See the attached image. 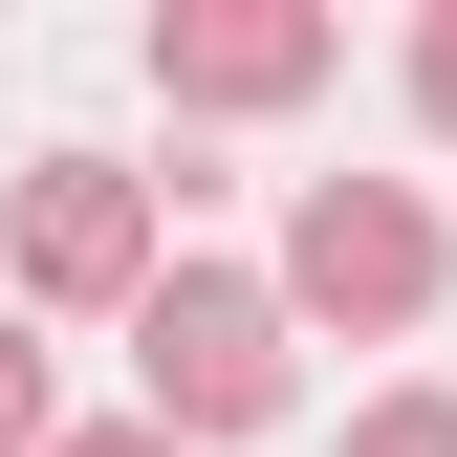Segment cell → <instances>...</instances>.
I'll list each match as a JSON object with an SVG mask.
<instances>
[{"instance_id": "1", "label": "cell", "mask_w": 457, "mask_h": 457, "mask_svg": "<svg viewBox=\"0 0 457 457\" xmlns=\"http://www.w3.org/2000/svg\"><path fill=\"white\" fill-rule=\"evenodd\" d=\"M283 349H305V327H283V283L262 262H175V283H153V305H131V414L153 436H262L283 414Z\"/></svg>"}, {"instance_id": "2", "label": "cell", "mask_w": 457, "mask_h": 457, "mask_svg": "<svg viewBox=\"0 0 457 457\" xmlns=\"http://www.w3.org/2000/svg\"><path fill=\"white\" fill-rule=\"evenodd\" d=\"M262 283H283V327H414L436 283H457V240H436V196H414V175H305Z\"/></svg>"}, {"instance_id": "3", "label": "cell", "mask_w": 457, "mask_h": 457, "mask_svg": "<svg viewBox=\"0 0 457 457\" xmlns=\"http://www.w3.org/2000/svg\"><path fill=\"white\" fill-rule=\"evenodd\" d=\"M0 262H22V327H44V305H109V327H131L153 283H175V240H153V175H131V153H22Z\"/></svg>"}, {"instance_id": "4", "label": "cell", "mask_w": 457, "mask_h": 457, "mask_svg": "<svg viewBox=\"0 0 457 457\" xmlns=\"http://www.w3.org/2000/svg\"><path fill=\"white\" fill-rule=\"evenodd\" d=\"M327 66H349L327 0H175V22H153V87L175 109H305Z\"/></svg>"}, {"instance_id": "5", "label": "cell", "mask_w": 457, "mask_h": 457, "mask_svg": "<svg viewBox=\"0 0 457 457\" xmlns=\"http://www.w3.org/2000/svg\"><path fill=\"white\" fill-rule=\"evenodd\" d=\"M0 457H66V436H44V327L22 305H0Z\"/></svg>"}, {"instance_id": "6", "label": "cell", "mask_w": 457, "mask_h": 457, "mask_svg": "<svg viewBox=\"0 0 457 457\" xmlns=\"http://www.w3.org/2000/svg\"><path fill=\"white\" fill-rule=\"evenodd\" d=\"M349 457H457V392H370V414H349Z\"/></svg>"}, {"instance_id": "7", "label": "cell", "mask_w": 457, "mask_h": 457, "mask_svg": "<svg viewBox=\"0 0 457 457\" xmlns=\"http://www.w3.org/2000/svg\"><path fill=\"white\" fill-rule=\"evenodd\" d=\"M414 109H436V131H457V0H436V22H414Z\"/></svg>"}, {"instance_id": "8", "label": "cell", "mask_w": 457, "mask_h": 457, "mask_svg": "<svg viewBox=\"0 0 457 457\" xmlns=\"http://www.w3.org/2000/svg\"><path fill=\"white\" fill-rule=\"evenodd\" d=\"M66 457H175V436H153V414H109V436H66Z\"/></svg>"}]
</instances>
